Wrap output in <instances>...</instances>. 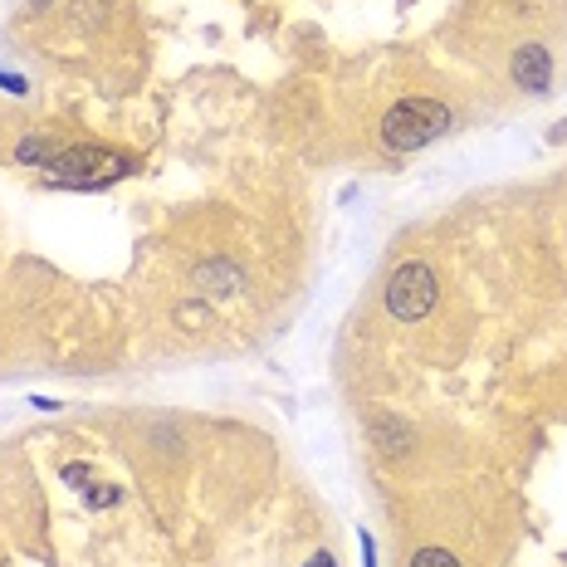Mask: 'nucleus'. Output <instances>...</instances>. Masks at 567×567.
Instances as JSON below:
<instances>
[{"label": "nucleus", "mask_w": 567, "mask_h": 567, "mask_svg": "<svg viewBox=\"0 0 567 567\" xmlns=\"http://www.w3.org/2000/svg\"><path fill=\"white\" fill-rule=\"evenodd\" d=\"M386 309L401 323H421L425 313L435 309V275L431 265H421V259H411V265H401L392 279H386Z\"/></svg>", "instance_id": "nucleus-3"}, {"label": "nucleus", "mask_w": 567, "mask_h": 567, "mask_svg": "<svg viewBox=\"0 0 567 567\" xmlns=\"http://www.w3.org/2000/svg\"><path fill=\"white\" fill-rule=\"evenodd\" d=\"M64 484H74V489H84V484H93L89 465H64Z\"/></svg>", "instance_id": "nucleus-9"}, {"label": "nucleus", "mask_w": 567, "mask_h": 567, "mask_svg": "<svg viewBox=\"0 0 567 567\" xmlns=\"http://www.w3.org/2000/svg\"><path fill=\"white\" fill-rule=\"evenodd\" d=\"M451 127V109L435 99H401L396 109L382 117V147L386 152H416L425 142H435Z\"/></svg>", "instance_id": "nucleus-1"}, {"label": "nucleus", "mask_w": 567, "mask_h": 567, "mask_svg": "<svg viewBox=\"0 0 567 567\" xmlns=\"http://www.w3.org/2000/svg\"><path fill=\"white\" fill-rule=\"evenodd\" d=\"M127 172V157H117L109 147H64L50 162L54 186H109Z\"/></svg>", "instance_id": "nucleus-2"}, {"label": "nucleus", "mask_w": 567, "mask_h": 567, "mask_svg": "<svg viewBox=\"0 0 567 567\" xmlns=\"http://www.w3.org/2000/svg\"><path fill=\"white\" fill-rule=\"evenodd\" d=\"M89 504H93V509H109V504H117V489H113V484H99V489H93V484H89Z\"/></svg>", "instance_id": "nucleus-8"}, {"label": "nucleus", "mask_w": 567, "mask_h": 567, "mask_svg": "<svg viewBox=\"0 0 567 567\" xmlns=\"http://www.w3.org/2000/svg\"><path fill=\"white\" fill-rule=\"evenodd\" d=\"M514 79H518V89H528V93H548L553 84V59L543 44H524V50H514Z\"/></svg>", "instance_id": "nucleus-4"}, {"label": "nucleus", "mask_w": 567, "mask_h": 567, "mask_svg": "<svg viewBox=\"0 0 567 567\" xmlns=\"http://www.w3.org/2000/svg\"><path fill=\"white\" fill-rule=\"evenodd\" d=\"M411 567H460V563L445 548H421L416 558H411Z\"/></svg>", "instance_id": "nucleus-7"}, {"label": "nucleus", "mask_w": 567, "mask_h": 567, "mask_svg": "<svg viewBox=\"0 0 567 567\" xmlns=\"http://www.w3.org/2000/svg\"><path fill=\"white\" fill-rule=\"evenodd\" d=\"M196 284H200V289L230 293L235 284H240V269H235V265H206V269H200V275H196Z\"/></svg>", "instance_id": "nucleus-6"}, {"label": "nucleus", "mask_w": 567, "mask_h": 567, "mask_svg": "<svg viewBox=\"0 0 567 567\" xmlns=\"http://www.w3.org/2000/svg\"><path fill=\"white\" fill-rule=\"evenodd\" d=\"M309 567H338V563H333V553H318V558H309Z\"/></svg>", "instance_id": "nucleus-10"}, {"label": "nucleus", "mask_w": 567, "mask_h": 567, "mask_svg": "<svg viewBox=\"0 0 567 567\" xmlns=\"http://www.w3.org/2000/svg\"><path fill=\"white\" fill-rule=\"evenodd\" d=\"M59 152H64V147H59V142H50V137H25V142L16 147V162H20V167H50Z\"/></svg>", "instance_id": "nucleus-5"}]
</instances>
